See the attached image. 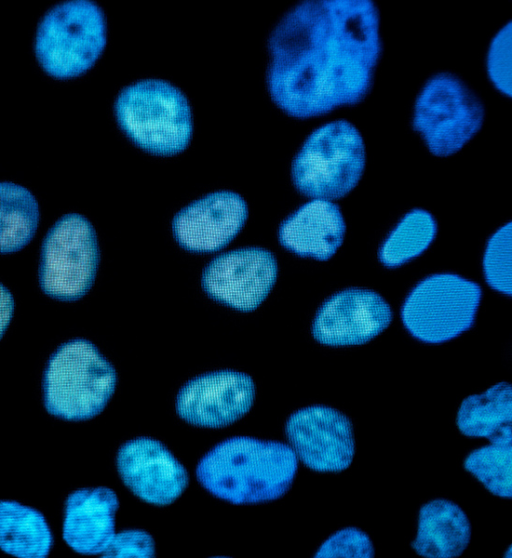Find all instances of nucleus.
Masks as SVG:
<instances>
[{
	"label": "nucleus",
	"mask_w": 512,
	"mask_h": 558,
	"mask_svg": "<svg viewBox=\"0 0 512 558\" xmlns=\"http://www.w3.org/2000/svg\"><path fill=\"white\" fill-rule=\"evenodd\" d=\"M382 52L371 0H305L268 39V92L287 115L307 119L353 106L371 90Z\"/></svg>",
	"instance_id": "f257e3e1"
},
{
	"label": "nucleus",
	"mask_w": 512,
	"mask_h": 558,
	"mask_svg": "<svg viewBox=\"0 0 512 558\" xmlns=\"http://www.w3.org/2000/svg\"><path fill=\"white\" fill-rule=\"evenodd\" d=\"M298 467L292 448L276 441L234 437L200 460L196 476L217 498L233 504L272 501L290 488Z\"/></svg>",
	"instance_id": "f03ea898"
},
{
	"label": "nucleus",
	"mask_w": 512,
	"mask_h": 558,
	"mask_svg": "<svg viewBox=\"0 0 512 558\" xmlns=\"http://www.w3.org/2000/svg\"><path fill=\"white\" fill-rule=\"evenodd\" d=\"M119 128L138 148L174 156L189 145L193 121L185 95L171 83L145 79L123 88L114 104Z\"/></svg>",
	"instance_id": "7ed1b4c3"
},
{
	"label": "nucleus",
	"mask_w": 512,
	"mask_h": 558,
	"mask_svg": "<svg viewBox=\"0 0 512 558\" xmlns=\"http://www.w3.org/2000/svg\"><path fill=\"white\" fill-rule=\"evenodd\" d=\"M117 374L97 347L85 339L60 345L43 376L46 410L67 421L88 420L103 411L114 393Z\"/></svg>",
	"instance_id": "20e7f679"
},
{
	"label": "nucleus",
	"mask_w": 512,
	"mask_h": 558,
	"mask_svg": "<svg viewBox=\"0 0 512 558\" xmlns=\"http://www.w3.org/2000/svg\"><path fill=\"white\" fill-rule=\"evenodd\" d=\"M365 167L361 134L346 120L327 123L314 130L291 165L297 191L309 198L337 200L352 191Z\"/></svg>",
	"instance_id": "39448f33"
},
{
	"label": "nucleus",
	"mask_w": 512,
	"mask_h": 558,
	"mask_svg": "<svg viewBox=\"0 0 512 558\" xmlns=\"http://www.w3.org/2000/svg\"><path fill=\"white\" fill-rule=\"evenodd\" d=\"M106 40L105 15L95 2L65 1L52 7L41 19L36 33L35 54L50 76L74 78L95 64Z\"/></svg>",
	"instance_id": "423d86ee"
},
{
	"label": "nucleus",
	"mask_w": 512,
	"mask_h": 558,
	"mask_svg": "<svg viewBox=\"0 0 512 558\" xmlns=\"http://www.w3.org/2000/svg\"><path fill=\"white\" fill-rule=\"evenodd\" d=\"M480 286L452 273L430 275L407 295L401 318L416 339L432 344L451 340L469 330L480 305Z\"/></svg>",
	"instance_id": "0eeeda50"
},
{
	"label": "nucleus",
	"mask_w": 512,
	"mask_h": 558,
	"mask_svg": "<svg viewBox=\"0 0 512 558\" xmlns=\"http://www.w3.org/2000/svg\"><path fill=\"white\" fill-rule=\"evenodd\" d=\"M483 120L484 107L477 95L459 77L441 72L419 93L412 126L433 155L447 157L481 129Z\"/></svg>",
	"instance_id": "6e6552de"
},
{
	"label": "nucleus",
	"mask_w": 512,
	"mask_h": 558,
	"mask_svg": "<svg viewBox=\"0 0 512 558\" xmlns=\"http://www.w3.org/2000/svg\"><path fill=\"white\" fill-rule=\"evenodd\" d=\"M100 253L96 232L82 215L62 216L47 232L40 252L39 284L60 301L82 298L92 287Z\"/></svg>",
	"instance_id": "1a4fd4ad"
},
{
	"label": "nucleus",
	"mask_w": 512,
	"mask_h": 558,
	"mask_svg": "<svg viewBox=\"0 0 512 558\" xmlns=\"http://www.w3.org/2000/svg\"><path fill=\"white\" fill-rule=\"evenodd\" d=\"M277 275V260L272 252L245 247L213 258L203 270L201 285L213 300L250 312L269 295Z\"/></svg>",
	"instance_id": "9d476101"
},
{
	"label": "nucleus",
	"mask_w": 512,
	"mask_h": 558,
	"mask_svg": "<svg viewBox=\"0 0 512 558\" xmlns=\"http://www.w3.org/2000/svg\"><path fill=\"white\" fill-rule=\"evenodd\" d=\"M296 456L310 469L340 472L354 456L350 420L336 409L310 406L293 413L285 427Z\"/></svg>",
	"instance_id": "9b49d317"
},
{
	"label": "nucleus",
	"mask_w": 512,
	"mask_h": 558,
	"mask_svg": "<svg viewBox=\"0 0 512 558\" xmlns=\"http://www.w3.org/2000/svg\"><path fill=\"white\" fill-rule=\"evenodd\" d=\"M392 317L389 304L377 292L347 288L322 303L313 320L312 334L329 346L364 344L383 332Z\"/></svg>",
	"instance_id": "f8f14e48"
},
{
	"label": "nucleus",
	"mask_w": 512,
	"mask_h": 558,
	"mask_svg": "<svg viewBox=\"0 0 512 558\" xmlns=\"http://www.w3.org/2000/svg\"><path fill=\"white\" fill-rule=\"evenodd\" d=\"M255 386L245 373L222 370L188 381L176 400L178 415L206 428H222L242 418L252 407Z\"/></svg>",
	"instance_id": "ddd939ff"
},
{
	"label": "nucleus",
	"mask_w": 512,
	"mask_h": 558,
	"mask_svg": "<svg viewBox=\"0 0 512 558\" xmlns=\"http://www.w3.org/2000/svg\"><path fill=\"white\" fill-rule=\"evenodd\" d=\"M248 206L237 193H209L178 211L172 220L177 243L193 253H212L225 248L241 231Z\"/></svg>",
	"instance_id": "4468645a"
},
{
	"label": "nucleus",
	"mask_w": 512,
	"mask_h": 558,
	"mask_svg": "<svg viewBox=\"0 0 512 558\" xmlns=\"http://www.w3.org/2000/svg\"><path fill=\"white\" fill-rule=\"evenodd\" d=\"M117 468L123 483L137 497L158 506L173 503L189 482L184 466L161 442L151 438L123 444Z\"/></svg>",
	"instance_id": "2eb2a0df"
},
{
	"label": "nucleus",
	"mask_w": 512,
	"mask_h": 558,
	"mask_svg": "<svg viewBox=\"0 0 512 558\" xmlns=\"http://www.w3.org/2000/svg\"><path fill=\"white\" fill-rule=\"evenodd\" d=\"M346 225L340 208L328 200H311L279 226V243L288 251L318 261L329 260L342 245Z\"/></svg>",
	"instance_id": "dca6fc26"
},
{
	"label": "nucleus",
	"mask_w": 512,
	"mask_h": 558,
	"mask_svg": "<svg viewBox=\"0 0 512 558\" xmlns=\"http://www.w3.org/2000/svg\"><path fill=\"white\" fill-rule=\"evenodd\" d=\"M118 507L116 494L106 487L84 488L71 493L65 501L64 541L77 553L101 554L115 534Z\"/></svg>",
	"instance_id": "f3484780"
},
{
	"label": "nucleus",
	"mask_w": 512,
	"mask_h": 558,
	"mask_svg": "<svg viewBox=\"0 0 512 558\" xmlns=\"http://www.w3.org/2000/svg\"><path fill=\"white\" fill-rule=\"evenodd\" d=\"M470 534L469 521L461 508L451 501L437 499L421 507L412 547L428 558L458 557L467 547Z\"/></svg>",
	"instance_id": "a211bd4d"
},
{
	"label": "nucleus",
	"mask_w": 512,
	"mask_h": 558,
	"mask_svg": "<svg viewBox=\"0 0 512 558\" xmlns=\"http://www.w3.org/2000/svg\"><path fill=\"white\" fill-rule=\"evenodd\" d=\"M462 434L485 437L492 444H512V388L500 382L463 400L457 414Z\"/></svg>",
	"instance_id": "6ab92c4d"
},
{
	"label": "nucleus",
	"mask_w": 512,
	"mask_h": 558,
	"mask_svg": "<svg viewBox=\"0 0 512 558\" xmlns=\"http://www.w3.org/2000/svg\"><path fill=\"white\" fill-rule=\"evenodd\" d=\"M53 546L44 516L14 501H0V549L19 558H45Z\"/></svg>",
	"instance_id": "aec40b11"
},
{
	"label": "nucleus",
	"mask_w": 512,
	"mask_h": 558,
	"mask_svg": "<svg viewBox=\"0 0 512 558\" xmlns=\"http://www.w3.org/2000/svg\"><path fill=\"white\" fill-rule=\"evenodd\" d=\"M39 219L38 202L28 189L0 182V253L25 247L36 233Z\"/></svg>",
	"instance_id": "412c9836"
},
{
	"label": "nucleus",
	"mask_w": 512,
	"mask_h": 558,
	"mask_svg": "<svg viewBox=\"0 0 512 558\" xmlns=\"http://www.w3.org/2000/svg\"><path fill=\"white\" fill-rule=\"evenodd\" d=\"M437 234V222L423 209H412L389 233L378 251L383 266L397 268L420 256Z\"/></svg>",
	"instance_id": "4be33fe9"
},
{
	"label": "nucleus",
	"mask_w": 512,
	"mask_h": 558,
	"mask_svg": "<svg viewBox=\"0 0 512 558\" xmlns=\"http://www.w3.org/2000/svg\"><path fill=\"white\" fill-rule=\"evenodd\" d=\"M464 467L495 495L512 496V444H491L472 451Z\"/></svg>",
	"instance_id": "5701e85b"
},
{
	"label": "nucleus",
	"mask_w": 512,
	"mask_h": 558,
	"mask_svg": "<svg viewBox=\"0 0 512 558\" xmlns=\"http://www.w3.org/2000/svg\"><path fill=\"white\" fill-rule=\"evenodd\" d=\"M512 224L508 222L499 228L488 240L483 270L487 284L494 290L511 296L512 294Z\"/></svg>",
	"instance_id": "b1692460"
},
{
	"label": "nucleus",
	"mask_w": 512,
	"mask_h": 558,
	"mask_svg": "<svg viewBox=\"0 0 512 558\" xmlns=\"http://www.w3.org/2000/svg\"><path fill=\"white\" fill-rule=\"evenodd\" d=\"M487 73L502 94L512 96V23L493 38L487 54Z\"/></svg>",
	"instance_id": "393cba45"
},
{
	"label": "nucleus",
	"mask_w": 512,
	"mask_h": 558,
	"mask_svg": "<svg viewBox=\"0 0 512 558\" xmlns=\"http://www.w3.org/2000/svg\"><path fill=\"white\" fill-rule=\"evenodd\" d=\"M315 557L371 558L374 557V549L364 532L349 527L328 538L318 549Z\"/></svg>",
	"instance_id": "a878e982"
},
{
	"label": "nucleus",
	"mask_w": 512,
	"mask_h": 558,
	"mask_svg": "<svg viewBox=\"0 0 512 558\" xmlns=\"http://www.w3.org/2000/svg\"><path fill=\"white\" fill-rule=\"evenodd\" d=\"M102 557L149 558L155 556V545L151 535L142 530H125L114 534Z\"/></svg>",
	"instance_id": "bb28decb"
},
{
	"label": "nucleus",
	"mask_w": 512,
	"mask_h": 558,
	"mask_svg": "<svg viewBox=\"0 0 512 558\" xmlns=\"http://www.w3.org/2000/svg\"><path fill=\"white\" fill-rule=\"evenodd\" d=\"M14 312V299L11 292L0 283V339L8 328Z\"/></svg>",
	"instance_id": "cd10ccee"
}]
</instances>
